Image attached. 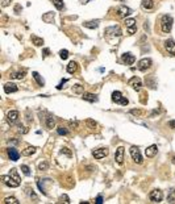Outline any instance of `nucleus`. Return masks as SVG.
Returning a JSON list of instances; mask_svg holds the SVG:
<instances>
[{"mask_svg": "<svg viewBox=\"0 0 175 204\" xmlns=\"http://www.w3.org/2000/svg\"><path fill=\"white\" fill-rule=\"evenodd\" d=\"M161 28L165 33H170L173 28V17L169 15H163L161 19Z\"/></svg>", "mask_w": 175, "mask_h": 204, "instance_id": "1", "label": "nucleus"}, {"mask_svg": "<svg viewBox=\"0 0 175 204\" xmlns=\"http://www.w3.org/2000/svg\"><path fill=\"white\" fill-rule=\"evenodd\" d=\"M130 155H132V158H133V161L138 163V165H141L142 163V155L140 153V149H138L137 146H132L130 147Z\"/></svg>", "mask_w": 175, "mask_h": 204, "instance_id": "2", "label": "nucleus"}, {"mask_svg": "<svg viewBox=\"0 0 175 204\" xmlns=\"http://www.w3.org/2000/svg\"><path fill=\"white\" fill-rule=\"evenodd\" d=\"M112 100L115 103H118V104H121V105H128V99H125V98H122V95L120 91H115V92H112Z\"/></svg>", "mask_w": 175, "mask_h": 204, "instance_id": "3", "label": "nucleus"}, {"mask_svg": "<svg viewBox=\"0 0 175 204\" xmlns=\"http://www.w3.org/2000/svg\"><path fill=\"white\" fill-rule=\"evenodd\" d=\"M149 199L153 203H160V202H162V199H163V194H162L161 190H153L152 192L149 194Z\"/></svg>", "mask_w": 175, "mask_h": 204, "instance_id": "4", "label": "nucleus"}, {"mask_svg": "<svg viewBox=\"0 0 175 204\" xmlns=\"http://www.w3.org/2000/svg\"><path fill=\"white\" fill-rule=\"evenodd\" d=\"M105 34L107 36H112V37H120L122 33H121L120 26L113 25V26H108V28H107V29H105Z\"/></svg>", "mask_w": 175, "mask_h": 204, "instance_id": "5", "label": "nucleus"}, {"mask_svg": "<svg viewBox=\"0 0 175 204\" xmlns=\"http://www.w3.org/2000/svg\"><path fill=\"white\" fill-rule=\"evenodd\" d=\"M0 179H2V182L4 183V185H7V186H9V187H17V186H20V182H17L15 178L12 179V177H8V175H2Z\"/></svg>", "mask_w": 175, "mask_h": 204, "instance_id": "6", "label": "nucleus"}, {"mask_svg": "<svg viewBox=\"0 0 175 204\" xmlns=\"http://www.w3.org/2000/svg\"><path fill=\"white\" fill-rule=\"evenodd\" d=\"M125 25H126V28H128V33L130 36L136 33L137 25H136V20L134 19H125Z\"/></svg>", "mask_w": 175, "mask_h": 204, "instance_id": "7", "label": "nucleus"}, {"mask_svg": "<svg viewBox=\"0 0 175 204\" xmlns=\"http://www.w3.org/2000/svg\"><path fill=\"white\" fill-rule=\"evenodd\" d=\"M108 149H105V147H100V149H96V150H94L92 151V155L95 157V159H101V158H104L108 155Z\"/></svg>", "mask_w": 175, "mask_h": 204, "instance_id": "8", "label": "nucleus"}, {"mask_svg": "<svg viewBox=\"0 0 175 204\" xmlns=\"http://www.w3.org/2000/svg\"><path fill=\"white\" fill-rule=\"evenodd\" d=\"M133 13V11L130 9L129 7H125V5H121L117 8V15L120 16V17H128Z\"/></svg>", "mask_w": 175, "mask_h": 204, "instance_id": "9", "label": "nucleus"}, {"mask_svg": "<svg viewBox=\"0 0 175 204\" xmlns=\"http://www.w3.org/2000/svg\"><path fill=\"white\" fill-rule=\"evenodd\" d=\"M152 66V59L150 58H144V59H141L140 62H138V70H141V71H146L149 69V67Z\"/></svg>", "mask_w": 175, "mask_h": 204, "instance_id": "10", "label": "nucleus"}, {"mask_svg": "<svg viewBox=\"0 0 175 204\" xmlns=\"http://www.w3.org/2000/svg\"><path fill=\"white\" fill-rule=\"evenodd\" d=\"M165 49L169 54H171L175 57V41L174 40H166L165 41Z\"/></svg>", "mask_w": 175, "mask_h": 204, "instance_id": "11", "label": "nucleus"}, {"mask_svg": "<svg viewBox=\"0 0 175 204\" xmlns=\"http://www.w3.org/2000/svg\"><path fill=\"white\" fill-rule=\"evenodd\" d=\"M128 85H129V86H132L136 91H140V90H141V87H142V82H141V79H140V78L133 77V78H130V79H129Z\"/></svg>", "mask_w": 175, "mask_h": 204, "instance_id": "12", "label": "nucleus"}, {"mask_svg": "<svg viewBox=\"0 0 175 204\" xmlns=\"http://www.w3.org/2000/svg\"><path fill=\"white\" fill-rule=\"evenodd\" d=\"M124 153H125L124 147L122 146L117 147L116 154H115V159H116V162L118 163V165H122V163H124Z\"/></svg>", "mask_w": 175, "mask_h": 204, "instance_id": "13", "label": "nucleus"}, {"mask_svg": "<svg viewBox=\"0 0 175 204\" xmlns=\"http://www.w3.org/2000/svg\"><path fill=\"white\" fill-rule=\"evenodd\" d=\"M7 153H8V157H9L11 161H19V158H20V153L17 150L15 149V147H9V149H7Z\"/></svg>", "mask_w": 175, "mask_h": 204, "instance_id": "14", "label": "nucleus"}, {"mask_svg": "<svg viewBox=\"0 0 175 204\" xmlns=\"http://www.w3.org/2000/svg\"><path fill=\"white\" fill-rule=\"evenodd\" d=\"M121 59L125 65H133L134 61H136V57H134L132 53H125V54H122Z\"/></svg>", "mask_w": 175, "mask_h": 204, "instance_id": "15", "label": "nucleus"}, {"mask_svg": "<svg viewBox=\"0 0 175 204\" xmlns=\"http://www.w3.org/2000/svg\"><path fill=\"white\" fill-rule=\"evenodd\" d=\"M7 119H8V121H9L11 124H15V123L19 120V112H17V111H11V112H8Z\"/></svg>", "mask_w": 175, "mask_h": 204, "instance_id": "16", "label": "nucleus"}, {"mask_svg": "<svg viewBox=\"0 0 175 204\" xmlns=\"http://www.w3.org/2000/svg\"><path fill=\"white\" fill-rule=\"evenodd\" d=\"M157 151H158V147H157V145H152V146H149L148 149L145 150V154H146V157L152 158V157H154V155L157 154Z\"/></svg>", "mask_w": 175, "mask_h": 204, "instance_id": "17", "label": "nucleus"}, {"mask_svg": "<svg viewBox=\"0 0 175 204\" xmlns=\"http://www.w3.org/2000/svg\"><path fill=\"white\" fill-rule=\"evenodd\" d=\"M19 88H17V86L15 85V83H5L4 85V91H5L7 94H12V92H16Z\"/></svg>", "mask_w": 175, "mask_h": 204, "instance_id": "18", "label": "nucleus"}, {"mask_svg": "<svg viewBox=\"0 0 175 204\" xmlns=\"http://www.w3.org/2000/svg\"><path fill=\"white\" fill-rule=\"evenodd\" d=\"M83 100H86V102H90V103H95V102H98V96L96 95H94V94H90V92H84L83 94Z\"/></svg>", "mask_w": 175, "mask_h": 204, "instance_id": "19", "label": "nucleus"}, {"mask_svg": "<svg viewBox=\"0 0 175 204\" xmlns=\"http://www.w3.org/2000/svg\"><path fill=\"white\" fill-rule=\"evenodd\" d=\"M77 69H78V63L75 61H71L69 65H67V73H70V74H74L75 71H77Z\"/></svg>", "mask_w": 175, "mask_h": 204, "instance_id": "20", "label": "nucleus"}, {"mask_svg": "<svg viewBox=\"0 0 175 204\" xmlns=\"http://www.w3.org/2000/svg\"><path fill=\"white\" fill-rule=\"evenodd\" d=\"M98 25H99L98 20H95V21H86V22H83V26L88 28V29H95V28H98Z\"/></svg>", "mask_w": 175, "mask_h": 204, "instance_id": "21", "label": "nucleus"}, {"mask_svg": "<svg viewBox=\"0 0 175 204\" xmlns=\"http://www.w3.org/2000/svg\"><path fill=\"white\" fill-rule=\"evenodd\" d=\"M142 8H144V9H153L154 2L153 0H142Z\"/></svg>", "mask_w": 175, "mask_h": 204, "instance_id": "22", "label": "nucleus"}, {"mask_svg": "<svg viewBox=\"0 0 175 204\" xmlns=\"http://www.w3.org/2000/svg\"><path fill=\"white\" fill-rule=\"evenodd\" d=\"M86 125L88 129H96V126H98V123L95 121V120L92 119H87L86 120Z\"/></svg>", "mask_w": 175, "mask_h": 204, "instance_id": "23", "label": "nucleus"}, {"mask_svg": "<svg viewBox=\"0 0 175 204\" xmlns=\"http://www.w3.org/2000/svg\"><path fill=\"white\" fill-rule=\"evenodd\" d=\"M34 153H36V147L34 146H28L26 149L22 150V154L24 155H32V154H34Z\"/></svg>", "mask_w": 175, "mask_h": 204, "instance_id": "24", "label": "nucleus"}, {"mask_svg": "<svg viewBox=\"0 0 175 204\" xmlns=\"http://www.w3.org/2000/svg\"><path fill=\"white\" fill-rule=\"evenodd\" d=\"M54 125H55V121H54L53 116H47L46 117V126L49 128V129H51V128H54Z\"/></svg>", "mask_w": 175, "mask_h": 204, "instance_id": "25", "label": "nucleus"}, {"mask_svg": "<svg viewBox=\"0 0 175 204\" xmlns=\"http://www.w3.org/2000/svg\"><path fill=\"white\" fill-rule=\"evenodd\" d=\"M53 19H54L53 12H49V13H46V15L42 16V20H43L45 22H51V21H53Z\"/></svg>", "mask_w": 175, "mask_h": 204, "instance_id": "26", "label": "nucleus"}, {"mask_svg": "<svg viewBox=\"0 0 175 204\" xmlns=\"http://www.w3.org/2000/svg\"><path fill=\"white\" fill-rule=\"evenodd\" d=\"M24 77H25V71H19V73L11 74V78H13V79H22Z\"/></svg>", "mask_w": 175, "mask_h": 204, "instance_id": "27", "label": "nucleus"}, {"mask_svg": "<svg viewBox=\"0 0 175 204\" xmlns=\"http://www.w3.org/2000/svg\"><path fill=\"white\" fill-rule=\"evenodd\" d=\"M33 78L36 79V82H37L39 86H43V85H45V81H43V79L39 77V74H38V73H36V71L33 73Z\"/></svg>", "mask_w": 175, "mask_h": 204, "instance_id": "28", "label": "nucleus"}, {"mask_svg": "<svg viewBox=\"0 0 175 204\" xmlns=\"http://www.w3.org/2000/svg\"><path fill=\"white\" fill-rule=\"evenodd\" d=\"M73 91L75 94H84V88H83V86H81V85H75L74 87H73Z\"/></svg>", "mask_w": 175, "mask_h": 204, "instance_id": "29", "label": "nucleus"}, {"mask_svg": "<svg viewBox=\"0 0 175 204\" xmlns=\"http://www.w3.org/2000/svg\"><path fill=\"white\" fill-rule=\"evenodd\" d=\"M32 41H33V43L36 46H41L43 43V40L39 38V37H36V36H32Z\"/></svg>", "mask_w": 175, "mask_h": 204, "instance_id": "30", "label": "nucleus"}, {"mask_svg": "<svg viewBox=\"0 0 175 204\" xmlns=\"http://www.w3.org/2000/svg\"><path fill=\"white\" fill-rule=\"evenodd\" d=\"M3 203H4V204H19L20 202H19L16 198H5Z\"/></svg>", "mask_w": 175, "mask_h": 204, "instance_id": "31", "label": "nucleus"}, {"mask_svg": "<svg viewBox=\"0 0 175 204\" xmlns=\"http://www.w3.org/2000/svg\"><path fill=\"white\" fill-rule=\"evenodd\" d=\"M167 202L169 203H175V190H171L167 195Z\"/></svg>", "mask_w": 175, "mask_h": 204, "instance_id": "32", "label": "nucleus"}, {"mask_svg": "<svg viewBox=\"0 0 175 204\" xmlns=\"http://www.w3.org/2000/svg\"><path fill=\"white\" fill-rule=\"evenodd\" d=\"M146 83L150 85V88H156V82H154V78L153 77H146Z\"/></svg>", "mask_w": 175, "mask_h": 204, "instance_id": "33", "label": "nucleus"}, {"mask_svg": "<svg viewBox=\"0 0 175 204\" xmlns=\"http://www.w3.org/2000/svg\"><path fill=\"white\" fill-rule=\"evenodd\" d=\"M53 4L55 5V8H57V9H59V11L63 9V7H65V5H63V2H62V0H53Z\"/></svg>", "mask_w": 175, "mask_h": 204, "instance_id": "34", "label": "nucleus"}, {"mask_svg": "<svg viewBox=\"0 0 175 204\" xmlns=\"http://www.w3.org/2000/svg\"><path fill=\"white\" fill-rule=\"evenodd\" d=\"M47 169H49V163H47L46 161H43V162H41L38 165V170H41V171H45Z\"/></svg>", "mask_w": 175, "mask_h": 204, "instance_id": "35", "label": "nucleus"}, {"mask_svg": "<svg viewBox=\"0 0 175 204\" xmlns=\"http://www.w3.org/2000/svg\"><path fill=\"white\" fill-rule=\"evenodd\" d=\"M57 132H58V134H61V136H67V134H69V130H67L66 128H63V126H59L57 129Z\"/></svg>", "mask_w": 175, "mask_h": 204, "instance_id": "36", "label": "nucleus"}, {"mask_svg": "<svg viewBox=\"0 0 175 204\" xmlns=\"http://www.w3.org/2000/svg\"><path fill=\"white\" fill-rule=\"evenodd\" d=\"M21 171L26 175V177H29V175H30V169H29V167H28L26 165H22V166H21Z\"/></svg>", "mask_w": 175, "mask_h": 204, "instance_id": "37", "label": "nucleus"}, {"mask_svg": "<svg viewBox=\"0 0 175 204\" xmlns=\"http://www.w3.org/2000/svg\"><path fill=\"white\" fill-rule=\"evenodd\" d=\"M59 57H61L62 59H67V58H69V51H67V50H61V51H59Z\"/></svg>", "mask_w": 175, "mask_h": 204, "instance_id": "38", "label": "nucleus"}, {"mask_svg": "<svg viewBox=\"0 0 175 204\" xmlns=\"http://www.w3.org/2000/svg\"><path fill=\"white\" fill-rule=\"evenodd\" d=\"M11 175H12V177H13V178H15L17 182H20V177H19V174H17V170H16V169H12V170H11Z\"/></svg>", "mask_w": 175, "mask_h": 204, "instance_id": "39", "label": "nucleus"}, {"mask_svg": "<svg viewBox=\"0 0 175 204\" xmlns=\"http://www.w3.org/2000/svg\"><path fill=\"white\" fill-rule=\"evenodd\" d=\"M61 153H62V154H66L67 157H71V155H73V154H71V151L67 149V147H63V149L61 150Z\"/></svg>", "mask_w": 175, "mask_h": 204, "instance_id": "40", "label": "nucleus"}, {"mask_svg": "<svg viewBox=\"0 0 175 204\" xmlns=\"http://www.w3.org/2000/svg\"><path fill=\"white\" fill-rule=\"evenodd\" d=\"M130 113L134 115V116H141V115H142V112H141L140 109H132V111H130Z\"/></svg>", "mask_w": 175, "mask_h": 204, "instance_id": "41", "label": "nucleus"}, {"mask_svg": "<svg viewBox=\"0 0 175 204\" xmlns=\"http://www.w3.org/2000/svg\"><path fill=\"white\" fill-rule=\"evenodd\" d=\"M37 185H38V188H39V190H41V192H42L43 195H46V191H45V190H43V187H42V183H41V182H38V183H37Z\"/></svg>", "mask_w": 175, "mask_h": 204, "instance_id": "42", "label": "nucleus"}, {"mask_svg": "<svg viewBox=\"0 0 175 204\" xmlns=\"http://www.w3.org/2000/svg\"><path fill=\"white\" fill-rule=\"evenodd\" d=\"M61 200H65V203H70V199H69V196H67V195H62V196H61Z\"/></svg>", "mask_w": 175, "mask_h": 204, "instance_id": "43", "label": "nucleus"}, {"mask_svg": "<svg viewBox=\"0 0 175 204\" xmlns=\"http://www.w3.org/2000/svg\"><path fill=\"white\" fill-rule=\"evenodd\" d=\"M66 82H67V79H63V81H62L61 83H59V86H57V88H58V90H61L62 87H63V85H65Z\"/></svg>", "mask_w": 175, "mask_h": 204, "instance_id": "44", "label": "nucleus"}, {"mask_svg": "<svg viewBox=\"0 0 175 204\" xmlns=\"http://www.w3.org/2000/svg\"><path fill=\"white\" fill-rule=\"evenodd\" d=\"M9 2H11V0H2V5H3V7L9 5Z\"/></svg>", "mask_w": 175, "mask_h": 204, "instance_id": "45", "label": "nucleus"}, {"mask_svg": "<svg viewBox=\"0 0 175 204\" xmlns=\"http://www.w3.org/2000/svg\"><path fill=\"white\" fill-rule=\"evenodd\" d=\"M70 126L71 128H77L78 126V121H70Z\"/></svg>", "mask_w": 175, "mask_h": 204, "instance_id": "46", "label": "nucleus"}, {"mask_svg": "<svg viewBox=\"0 0 175 204\" xmlns=\"http://www.w3.org/2000/svg\"><path fill=\"white\" fill-rule=\"evenodd\" d=\"M29 196L33 198V199H37V196H36V194L33 192V190H29Z\"/></svg>", "mask_w": 175, "mask_h": 204, "instance_id": "47", "label": "nucleus"}, {"mask_svg": "<svg viewBox=\"0 0 175 204\" xmlns=\"http://www.w3.org/2000/svg\"><path fill=\"white\" fill-rule=\"evenodd\" d=\"M169 126L173 128V129H175V120H171V121L169 123Z\"/></svg>", "mask_w": 175, "mask_h": 204, "instance_id": "48", "label": "nucleus"}, {"mask_svg": "<svg viewBox=\"0 0 175 204\" xmlns=\"http://www.w3.org/2000/svg\"><path fill=\"white\" fill-rule=\"evenodd\" d=\"M160 112H161L160 109H154V111L152 112V113H150V117H153V116H154V115H157V113H160Z\"/></svg>", "mask_w": 175, "mask_h": 204, "instance_id": "49", "label": "nucleus"}, {"mask_svg": "<svg viewBox=\"0 0 175 204\" xmlns=\"http://www.w3.org/2000/svg\"><path fill=\"white\" fill-rule=\"evenodd\" d=\"M96 203H98V204H101V203H103V198H101V196H98V198H96Z\"/></svg>", "mask_w": 175, "mask_h": 204, "instance_id": "50", "label": "nucleus"}, {"mask_svg": "<svg viewBox=\"0 0 175 204\" xmlns=\"http://www.w3.org/2000/svg\"><path fill=\"white\" fill-rule=\"evenodd\" d=\"M49 53H50L49 49H45V50H43V55H45V57H47V55H49Z\"/></svg>", "mask_w": 175, "mask_h": 204, "instance_id": "51", "label": "nucleus"}, {"mask_svg": "<svg viewBox=\"0 0 175 204\" xmlns=\"http://www.w3.org/2000/svg\"><path fill=\"white\" fill-rule=\"evenodd\" d=\"M15 11H16V13H20V12H19L20 11V5H16L15 7Z\"/></svg>", "mask_w": 175, "mask_h": 204, "instance_id": "52", "label": "nucleus"}, {"mask_svg": "<svg viewBox=\"0 0 175 204\" xmlns=\"http://www.w3.org/2000/svg\"><path fill=\"white\" fill-rule=\"evenodd\" d=\"M173 162H174V163H175V157H174V159H173Z\"/></svg>", "mask_w": 175, "mask_h": 204, "instance_id": "53", "label": "nucleus"}, {"mask_svg": "<svg viewBox=\"0 0 175 204\" xmlns=\"http://www.w3.org/2000/svg\"><path fill=\"white\" fill-rule=\"evenodd\" d=\"M121 2H122V0H121Z\"/></svg>", "mask_w": 175, "mask_h": 204, "instance_id": "54", "label": "nucleus"}]
</instances>
